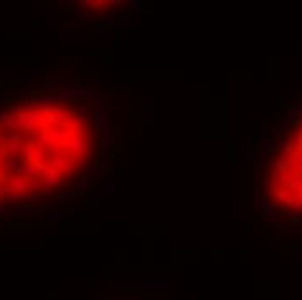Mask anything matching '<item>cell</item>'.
Instances as JSON below:
<instances>
[{
    "label": "cell",
    "mask_w": 302,
    "mask_h": 300,
    "mask_svg": "<svg viewBox=\"0 0 302 300\" xmlns=\"http://www.w3.org/2000/svg\"><path fill=\"white\" fill-rule=\"evenodd\" d=\"M144 285L146 286H165L169 285V279H144Z\"/></svg>",
    "instance_id": "1"
}]
</instances>
